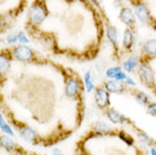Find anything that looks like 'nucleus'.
Instances as JSON below:
<instances>
[{"instance_id":"nucleus-18","label":"nucleus","mask_w":156,"mask_h":155,"mask_svg":"<svg viewBox=\"0 0 156 155\" xmlns=\"http://www.w3.org/2000/svg\"><path fill=\"white\" fill-rule=\"evenodd\" d=\"M136 101L141 105H147V103H148V101H149V97H148V95L146 93H144V92H138V93L136 94Z\"/></svg>"},{"instance_id":"nucleus-2","label":"nucleus","mask_w":156,"mask_h":155,"mask_svg":"<svg viewBox=\"0 0 156 155\" xmlns=\"http://www.w3.org/2000/svg\"><path fill=\"white\" fill-rule=\"evenodd\" d=\"M12 53H14V57L20 61H30L33 58V51L31 50V48L26 47L24 44L16 47Z\"/></svg>"},{"instance_id":"nucleus-3","label":"nucleus","mask_w":156,"mask_h":155,"mask_svg":"<svg viewBox=\"0 0 156 155\" xmlns=\"http://www.w3.org/2000/svg\"><path fill=\"white\" fill-rule=\"evenodd\" d=\"M138 74H139L140 81L145 85H152L154 83V74H153V70L151 69V67L148 65H145V63L140 65Z\"/></svg>"},{"instance_id":"nucleus-23","label":"nucleus","mask_w":156,"mask_h":155,"mask_svg":"<svg viewBox=\"0 0 156 155\" xmlns=\"http://www.w3.org/2000/svg\"><path fill=\"white\" fill-rule=\"evenodd\" d=\"M18 41H20L22 44H26V43L30 42V40L27 39V36L25 35V33H24V32H20V33H18Z\"/></svg>"},{"instance_id":"nucleus-12","label":"nucleus","mask_w":156,"mask_h":155,"mask_svg":"<svg viewBox=\"0 0 156 155\" xmlns=\"http://www.w3.org/2000/svg\"><path fill=\"white\" fill-rule=\"evenodd\" d=\"M137 66H138V58L137 57H130L123 62V68L127 73H131Z\"/></svg>"},{"instance_id":"nucleus-26","label":"nucleus","mask_w":156,"mask_h":155,"mask_svg":"<svg viewBox=\"0 0 156 155\" xmlns=\"http://www.w3.org/2000/svg\"><path fill=\"white\" fill-rule=\"evenodd\" d=\"M127 78H128V77H127V75H126L123 71H120V73L117 75V77H115V81H126Z\"/></svg>"},{"instance_id":"nucleus-8","label":"nucleus","mask_w":156,"mask_h":155,"mask_svg":"<svg viewBox=\"0 0 156 155\" xmlns=\"http://www.w3.org/2000/svg\"><path fill=\"white\" fill-rule=\"evenodd\" d=\"M105 89L110 93H121L123 91V86L121 83H119V81L110 79L105 81Z\"/></svg>"},{"instance_id":"nucleus-7","label":"nucleus","mask_w":156,"mask_h":155,"mask_svg":"<svg viewBox=\"0 0 156 155\" xmlns=\"http://www.w3.org/2000/svg\"><path fill=\"white\" fill-rule=\"evenodd\" d=\"M121 22L126 25H133L135 23V14L130 8H122L119 15Z\"/></svg>"},{"instance_id":"nucleus-15","label":"nucleus","mask_w":156,"mask_h":155,"mask_svg":"<svg viewBox=\"0 0 156 155\" xmlns=\"http://www.w3.org/2000/svg\"><path fill=\"white\" fill-rule=\"evenodd\" d=\"M94 129L98 134H108L111 130V127L108 124L103 122V121H98V122H95V124H94Z\"/></svg>"},{"instance_id":"nucleus-10","label":"nucleus","mask_w":156,"mask_h":155,"mask_svg":"<svg viewBox=\"0 0 156 155\" xmlns=\"http://www.w3.org/2000/svg\"><path fill=\"white\" fill-rule=\"evenodd\" d=\"M106 116H108V118H109L110 121H112L113 124H123V122H126V118L122 114H120V113L118 112V111H115V110H113V109H110L109 111L106 112Z\"/></svg>"},{"instance_id":"nucleus-27","label":"nucleus","mask_w":156,"mask_h":155,"mask_svg":"<svg viewBox=\"0 0 156 155\" xmlns=\"http://www.w3.org/2000/svg\"><path fill=\"white\" fill-rule=\"evenodd\" d=\"M8 43H10V44H14L18 41V35H9L7 39Z\"/></svg>"},{"instance_id":"nucleus-30","label":"nucleus","mask_w":156,"mask_h":155,"mask_svg":"<svg viewBox=\"0 0 156 155\" xmlns=\"http://www.w3.org/2000/svg\"><path fill=\"white\" fill-rule=\"evenodd\" d=\"M151 154L156 155V150H155V148H152V150H151Z\"/></svg>"},{"instance_id":"nucleus-19","label":"nucleus","mask_w":156,"mask_h":155,"mask_svg":"<svg viewBox=\"0 0 156 155\" xmlns=\"http://www.w3.org/2000/svg\"><path fill=\"white\" fill-rule=\"evenodd\" d=\"M121 71V68L120 67H111V68H109V69L106 70V77L110 78V79H115V77H117V75L119 74Z\"/></svg>"},{"instance_id":"nucleus-22","label":"nucleus","mask_w":156,"mask_h":155,"mask_svg":"<svg viewBox=\"0 0 156 155\" xmlns=\"http://www.w3.org/2000/svg\"><path fill=\"white\" fill-rule=\"evenodd\" d=\"M138 138L143 142L144 144H146V145H151L152 144V139H151V137H149L148 135H146L145 132H138Z\"/></svg>"},{"instance_id":"nucleus-25","label":"nucleus","mask_w":156,"mask_h":155,"mask_svg":"<svg viewBox=\"0 0 156 155\" xmlns=\"http://www.w3.org/2000/svg\"><path fill=\"white\" fill-rule=\"evenodd\" d=\"M147 112L151 114V116L156 117V103H151L147 108Z\"/></svg>"},{"instance_id":"nucleus-20","label":"nucleus","mask_w":156,"mask_h":155,"mask_svg":"<svg viewBox=\"0 0 156 155\" xmlns=\"http://www.w3.org/2000/svg\"><path fill=\"white\" fill-rule=\"evenodd\" d=\"M8 68H9V61L6 58V56L1 54L0 56V71H1V74H5L8 70Z\"/></svg>"},{"instance_id":"nucleus-32","label":"nucleus","mask_w":156,"mask_h":155,"mask_svg":"<svg viewBox=\"0 0 156 155\" xmlns=\"http://www.w3.org/2000/svg\"><path fill=\"white\" fill-rule=\"evenodd\" d=\"M92 1H93V2H95V4H100L102 0H92Z\"/></svg>"},{"instance_id":"nucleus-29","label":"nucleus","mask_w":156,"mask_h":155,"mask_svg":"<svg viewBox=\"0 0 156 155\" xmlns=\"http://www.w3.org/2000/svg\"><path fill=\"white\" fill-rule=\"evenodd\" d=\"M115 6L117 7H121L122 6V0H115Z\"/></svg>"},{"instance_id":"nucleus-4","label":"nucleus","mask_w":156,"mask_h":155,"mask_svg":"<svg viewBox=\"0 0 156 155\" xmlns=\"http://www.w3.org/2000/svg\"><path fill=\"white\" fill-rule=\"evenodd\" d=\"M95 103L98 104V108H105L110 104L109 92L103 87H98L95 91Z\"/></svg>"},{"instance_id":"nucleus-17","label":"nucleus","mask_w":156,"mask_h":155,"mask_svg":"<svg viewBox=\"0 0 156 155\" xmlns=\"http://www.w3.org/2000/svg\"><path fill=\"white\" fill-rule=\"evenodd\" d=\"M84 81H85V87L87 92H92L94 89V83L93 79H92V74L90 71H87L84 76Z\"/></svg>"},{"instance_id":"nucleus-21","label":"nucleus","mask_w":156,"mask_h":155,"mask_svg":"<svg viewBox=\"0 0 156 155\" xmlns=\"http://www.w3.org/2000/svg\"><path fill=\"white\" fill-rule=\"evenodd\" d=\"M0 127H1V130H2L4 132H6V134H8V135H10V136H14V132H12V129H10V127L5 122L2 117L0 118Z\"/></svg>"},{"instance_id":"nucleus-28","label":"nucleus","mask_w":156,"mask_h":155,"mask_svg":"<svg viewBox=\"0 0 156 155\" xmlns=\"http://www.w3.org/2000/svg\"><path fill=\"white\" fill-rule=\"evenodd\" d=\"M125 81L127 83V84H128V85H131V86H135V85H136V83L133 81V78H130V77L127 78V79H126Z\"/></svg>"},{"instance_id":"nucleus-1","label":"nucleus","mask_w":156,"mask_h":155,"mask_svg":"<svg viewBox=\"0 0 156 155\" xmlns=\"http://www.w3.org/2000/svg\"><path fill=\"white\" fill-rule=\"evenodd\" d=\"M47 15V8L40 1L34 2L30 8V20H31L32 24H34L36 26H39L40 24L43 23V20H45Z\"/></svg>"},{"instance_id":"nucleus-9","label":"nucleus","mask_w":156,"mask_h":155,"mask_svg":"<svg viewBox=\"0 0 156 155\" xmlns=\"http://www.w3.org/2000/svg\"><path fill=\"white\" fill-rule=\"evenodd\" d=\"M20 135L23 137V139L27 143H34V140L36 139V132H34V129L30 127H24L20 130Z\"/></svg>"},{"instance_id":"nucleus-31","label":"nucleus","mask_w":156,"mask_h":155,"mask_svg":"<svg viewBox=\"0 0 156 155\" xmlns=\"http://www.w3.org/2000/svg\"><path fill=\"white\" fill-rule=\"evenodd\" d=\"M53 154H55V155H63V154H61V153H59V151H57V150L53 152Z\"/></svg>"},{"instance_id":"nucleus-5","label":"nucleus","mask_w":156,"mask_h":155,"mask_svg":"<svg viewBox=\"0 0 156 155\" xmlns=\"http://www.w3.org/2000/svg\"><path fill=\"white\" fill-rule=\"evenodd\" d=\"M66 95L68 97H75L79 92V83L75 78H69L66 84Z\"/></svg>"},{"instance_id":"nucleus-16","label":"nucleus","mask_w":156,"mask_h":155,"mask_svg":"<svg viewBox=\"0 0 156 155\" xmlns=\"http://www.w3.org/2000/svg\"><path fill=\"white\" fill-rule=\"evenodd\" d=\"M0 143H1V146L7 150H10V148H14L16 146L15 142L12 140V138L8 137V136H2L1 139H0Z\"/></svg>"},{"instance_id":"nucleus-24","label":"nucleus","mask_w":156,"mask_h":155,"mask_svg":"<svg viewBox=\"0 0 156 155\" xmlns=\"http://www.w3.org/2000/svg\"><path fill=\"white\" fill-rule=\"evenodd\" d=\"M119 137H120L121 139L122 140H125L126 143L128 144V145H133V139H131V138H130V137H129L128 135H126L125 132H120V135H119Z\"/></svg>"},{"instance_id":"nucleus-6","label":"nucleus","mask_w":156,"mask_h":155,"mask_svg":"<svg viewBox=\"0 0 156 155\" xmlns=\"http://www.w3.org/2000/svg\"><path fill=\"white\" fill-rule=\"evenodd\" d=\"M135 15L143 23H147L149 20V10L143 4L136 5V7H135Z\"/></svg>"},{"instance_id":"nucleus-11","label":"nucleus","mask_w":156,"mask_h":155,"mask_svg":"<svg viewBox=\"0 0 156 155\" xmlns=\"http://www.w3.org/2000/svg\"><path fill=\"white\" fill-rule=\"evenodd\" d=\"M133 33L130 30H126L125 34H123V40H122V44L126 49H130L133 44Z\"/></svg>"},{"instance_id":"nucleus-13","label":"nucleus","mask_w":156,"mask_h":155,"mask_svg":"<svg viewBox=\"0 0 156 155\" xmlns=\"http://www.w3.org/2000/svg\"><path fill=\"white\" fill-rule=\"evenodd\" d=\"M144 50L148 56H156V39L148 40L145 43Z\"/></svg>"},{"instance_id":"nucleus-14","label":"nucleus","mask_w":156,"mask_h":155,"mask_svg":"<svg viewBox=\"0 0 156 155\" xmlns=\"http://www.w3.org/2000/svg\"><path fill=\"white\" fill-rule=\"evenodd\" d=\"M106 36L109 41L114 45H118V31L114 26H109L106 30Z\"/></svg>"}]
</instances>
